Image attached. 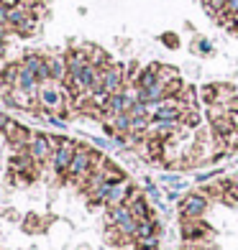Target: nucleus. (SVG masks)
Returning <instances> with one entry per match:
<instances>
[{
    "instance_id": "4be33fe9",
    "label": "nucleus",
    "mask_w": 238,
    "mask_h": 250,
    "mask_svg": "<svg viewBox=\"0 0 238 250\" xmlns=\"http://www.w3.org/2000/svg\"><path fill=\"white\" fill-rule=\"evenodd\" d=\"M44 227H47V222H44L36 212H28V214H26V220H24V230H26L28 235H36V232H41Z\"/></svg>"
},
{
    "instance_id": "f03ea898",
    "label": "nucleus",
    "mask_w": 238,
    "mask_h": 250,
    "mask_svg": "<svg viewBox=\"0 0 238 250\" xmlns=\"http://www.w3.org/2000/svg\"><path fill=\"white\" fill-rule=\"evenodd\" d=\"M8 26L18 36H33L39 28V16H36V10H31L21 3H13V5H8Z\"/></svg>"
},
{
    "instance_id": "7c9ffc66",
    "label": "nucleus",
    "mask_w": 238,
    "mask_h": 250,
    "mask_svg": "<svg viewBox=\"0 0 238 250\" xmlns=\"http://www.w3.org/2000/svg\"><path fill=\"white\" fill-rule=\"evenodd\" d=\"M225 13H231V16L238 13V0H228V5H225Z\"/></svg>"
},
{
    "instance_id": "2eb2a0df",
    "label": "nucleus",
    "mask_w": 238,
    "mask_h": 250,
    "mask_svg": "<svg viewBox=\"0 0 238 250\" xmlns=\"http://www.w3.org/2000/svg\"><path fill=\"white\" fill-rule=\"evenodd\" d=\"M100 171H103V176H105L108 184H120V181H126V179H128L126 171H123V168H120L116 161H110V158H105V161H103Z\"/></svg>"
},
{
    "instance_id": "423d86ee",
    "label": "nucleus",
    "mask_w": 238,
    "mask_h": 250,
    "mask_svg": "<svg viewBox=\"0 0 238 250\" xmlns=\"http://www.w3.org/2000/svg\"><path fill=\"white\" fill-rule=\"evenodd\" d=\"M210 209V199L202 191H187L179 199V217H205V212Z\"/></svg>"
},
{
    "instance_id": "4468645a",
    "label": "nucleus",
    "mask_w": 238,
    "mask_h": 250,
    "mask_svg": "<svg viewBox=\"0 0 238 250\" xmlns=\"http://www.w3.org/2000/svg\"><path fill=\"white\" fill-rule=\"evenodd\" d=\"M85 51H87V56H90V64H95V66H108V64H113V59H110V54L103 49V46H95V43H79Z\"/></svg>"
},
{
    "instance_id": "ddd939ff",
    "label": "nucleus",
    "mask_w": 238,
    "mask_h": 250,
    "mask_svg": "<svg viewBox=\"0 0 238 250\" xmlns=\"http://www.w3.org/2000/svg\"><path fill=\"white\" fill-rule=\"evenodd\" d=\"M47 64H49V74L54 82L64 84L67 82V74H70V69H67V54H49L47 56Z\"/></svg>"
},
{
    "instance_id": "6ab92c4d",
    "label": "nucleus",
    "mask_w": 238,
    "mask_h": 250,
    "mask_svg": "<svg viewBox=\"0 0 238 250\" xmlns=\"http://www.w3.org/2000/svg\"><path fill=\"white\" fill-rule=\"evenodd\" d=\"M210 128H213V133L218 135V138H228V135L236 130L228 115H223V118H218V120H213V123H210Z\"/></svg>"
},
{
    "instance_id": "6e6552de",
    "label": "nucleus",
    "mask_w": 238,
    "mask_h": 250,
    "mask_svg": "<svg viewBox=\"0 0 238 250\" xmlns=\"http://www.w3.org/2000/svg\"><path fill=\"white\" fill-rule=\"evenodd\" d=\"M105 225H116V227H120L123 232H126L131 240L136 237V230H139V220L131 214V209L123 204V207H113V209H108V214H105Z\"/></svg>"
},
{
    "instance_id": "bb28decb",
    "label": "nucleus",
    "mask_w": 238,
    "mask_h": 250,
    "mask_svg": "<svg viewBox=\"0 0 238 250\" xmlns=\"http://www.w3.org/2000/svg\"><path fill=\"white\" fill-rule=\"evenodd\" d=\"M159 41H162L167 49H172V51H177L179 46H182V41H179V36H177L174 31H164L162 36H159Z\"/></svg>"
},
{
    "instance_id": "c85d7f7f",
    "label": "nucleus",
    "mask_w": 238,
    "mask_h": 250,
    "mask_svg": "<svg viewBox=\"0 0 238 250\" xmlns=\"http://www.w3.org/2000/svg\"><path fill=\"white\" fill-rule=\"evenodd\" d=\"M182 87H185L182 77H179V79H174V82H169V84H167V97H177L179 92H182Z\"/></svg>"
},
{
    "instance_id": "b1692460",
    "label": "nucleus",
    "mask_w": 238,
    "mask_h": 250,
    "mask_svg": "<svg viewBox=\"0 0 238 250\" xmlns=\"http://www.w3.org/2000/svg\"><path fill=\"white\" fill-rule=\"evenodd\" d=\"M159 240H162V235L136 237V240H133V248H136V250H159Z\"/></svg>"
},
{
    "instance_id": "9d476101",
    "label": "nucleus",
    "mask_w": 238,
    "mask_h": 250,
    "mask_svg": "<svg viewBox=\"0 0 238 250\" xmlns=\"http://www.w3.org/2000/svg\"><path fill=\"white\" fill-rule=\"evenodd\" d=\"M185 105L177 97H167L159 105H151V120H174L179 123V115H182Z\"/></svg>"
},
{
    "instance_id": "0eeeda50",
    "label": "nucleus",
    "mask_w": 238,
    "mask_h": 250,
    "mask_svg": "<svg viewBox=\"0 0 238 250\" xmlns=\"http://www.w3.org/2000/svg\"><path fill=\"white\" fill-rule=\"evenodd\" d=\"M126 87H128V82H126V64L113 62V64L103 66V89L108 95L123 92Z\"/></svg>"
},
{
    "instance_id": "a878e982",
    "label": "nucleus",
    "mask_w": 238,
    "mask_h": 250,
    "mask_svg": "<svg viewBox=\"0 0 238 250\" xmlns=\"http://www.w3.org/2000/svg\"><path fill=\"white\" fill-rule=\"evenodd\" d=\"M162 184H164L167 189H179V191H182V189L187 187V181L179 176V174H164V176H162Z\"/></svg>"
},
{
    "instance_id": "393cba45",
    "label": "nucleus",
    "mask_w": 238,
    "mask_h": 250,
    "mask_svg": "<svg viewBox=\"0 0 238 250\" xmlns=\"http://www.w3.org/2000/svg\"><path fill=\"white\" fill-rule=\"evenodd\" d=\"M143 194H146V199H149L151 204H162V189H159L154 181H149V179L143 181Z\"/></svg>"
},
{
    "instance_id": "f8f14e48",
    "label": "nucleus",
    "mask_w": 238,
    "mask_h": 250,
    "mask_svg": "<svg viewBox=\"0 0 238 250\" xmlns=\"http://www.w3.org/2000/svg\"><path fill=\"white\" fill-rule=\"evenodd\" d=\"M133 184L126 179L120 181V184H113L110 191H108V199H105V209H113V207H123V204L128 202V194H131Z\"/></svg>"
},
{
    "instance_id": "cd10ccee",
    "label": "nucleus",
    "mask_w": 238,
    "mask_h": 250,
    "mask_svg": "<svg viewBox=\"0 0 238 250\" xmlns=\"http://www.w3.org/2000/svg\"><path fill=\"white\" fill-rule=\"evenodd\" d=\"M192 51H197L200 56H210L213 54V43L208 39H197L195 43H192Z\"/></svg>"
},
{
    "instance_id": "412c9836",
    "label": "nucleus",
    "mask_w": 238,
    "mask_h": 250,
    "mask_svg": "<svg viewBox=\"0 0 238 250\" xmlns=\"http://www.w3.org/2000/svg\"><path fill=\"white\" fill-rule=\"evenodd\" d=\"M200 89V102L205 107H210V105H215L218 102V84H202V87H197Z\"/></svg>"
},
{
    "instance_id": "1a4fd4ad",
    "label": "nucleus",
    "mask_w": 238,
    "mask_h": 250,
    "mask_svg": "<svg viewBox=\"0 0 238 250\" xmlns=\"http://www.w3.org/2000/svg\"><path fill=\"white\" fill-rule=\"evenodd\" d=\"M31 133L33 130H28L26 125H21V123H16L13 118H8V123H5V128H3V135H5V141L13 146L16 151H24L26 146H28V138H31Z\"/></svg>"
},
{
    "instance_id": "2f4dec72",
    "label": "nucleus",
    "mask_w": 238,
    "mask_h": 250,
    "mask_svg": "<svg viewBox=\"0 0 238 250\" xmlns=\"http://www.w3.org/2000/svg\"><path fill=\"white\" fill-rule=\"evenodd\" d=\"M3 56H5V41L0 39V59H3Z\"/></svg>"
},
{
    "instance_id": "5701e85b",
    "label": "nucleus",
    "mask_w": 238,
    "mask_h": 250,
    "mask_svg": "<svg viewBox=\"0 0 238 250\" xmlns=\"http://www.w3.org/2000/svg\"><path fill=\"white\" fill-rule=\"evenodd\" d=\"M174 79H179V69L172 64H159V84H169V82H174Z\"/></svg>"
},
{
    "instance_id": "7ed1b4c3",
    "label": "nucleus",
    "mask_w": 238,
    "mask_h": 250,
    "mask_svg": "<svg viewBox=\"0 0 238 250\" xmlns=\"http://www.w3.org/2000/svg\"><path fill=\"white\" fill-rule=\"evenodd\" d=\"M62 135H49V133H31L28 138V146L26 151L31 153V158L36 164H49L51 153L56 151V146H59Z\"/></svg>"
},
{
    "instance_id": "dca6fc26",
    "label": "nucleus",
    "mask_w": 238,
    "mask_h": 250,
    "mask_svg": "<svg viewBox=\"0 0 238 250\" xmlns=\"http://www.w3.org/2000/svg\"><path fill=\"white\" fill-rule=\"evenodd\" d=\"M18 89H24V92H31V95H39V87H41V82L36 79V74L33 72H28L24 64H21V74H18V84H16Z\"/></svg>"
},
{
    "instance_id": "aec40b11",
    "label": "nucleus",
    "mask_w": 238,
    "mask_h": 250,
    "mask_svg": "<svg viewBox=\"0 0 238 250\" xmlns=\"http://www.w3.org/2000/svg\"><path fill=\"white\" fill-rule=\"evenodd\" d=\"M113 123V128H116L118 135H128L131 128H133V118H131V112H120V115H116L110 120Z\"/></svg>"
},
{
    "instance_id": "f257e3e1",
    "label": "nucleus",
    "mask_w": 238,
    "mask_h": 250,
    "mask_svg": "<svg viewBox=\"0 0 238 250\" xmlns=\"http://www.w3.org/2000/svg\"><path fill=\"white\" fill-rule=\"evenodd\" d=\"M105 158L108 156L103 151H97V148H93V146H87V143H79L77 146V153H74L72 164H70V171H67V181L74 184V187H79V191H82L87 176L93 174L95 168L103 166Z\"/></svg>"
},
{
    "instance_id": "f3484780",
    "label": "nucleus",
    "mask_w": 238,
    "mask_h": 250,
    "mask_svg": "<svg viewBox=\"0 0 238 250\" xmlns=\"http://www.w3.org/2000/svg\"><path fill=\"white\" fill-rule=\"evenodd\" d=\"M179 123H182L185 128H190V130H197L200 125H202V112H200V107H187V105H185L182 115H179Z\"/></svg>"
},
{
    "instance_id": "9b49d317",
    "label": "nucleus",
    "mask_w": 238,
    "mask_h": 250,
    "mask_svg": "<svg viewBox=\"0 0 238 250\" xmlns=\"http://www.w3.org/2000/svg\"><path fill=\"white\" fill-rule=\"evenodd\" d=\"M21 64L26 66L28 72L36 74V79L44 84V82H49L51 74H49V64H47V54H36V51H28L24 59H21Z\"/></svg>"
},
{
    "instance_id": "39448f33",
    "label": "nucleus",
    "mask_w": 238,
    "mask_h": 250,
    "mask_svg": "<svg viewBox=\"0 0 238 250\" xmlns=\"http://www.w3.org/2000/svg\"><path fill=\"white\" fill-rule=\"evenodd\" d=\"M77 141L74 138H64L62 135V141L59 146H56V151L51 153L49 158V166H51V171L54 176H59V179H67V171H70V164H72V158L77 153Z\"/></svg>"
},
{
    "instance_id": "c756f323",
    "label": "nucleus",
    "mask_w": 238,
    "mask_h": 250,
    "mask_svg": "<svg viewBox=\"0 0 238 250\" xmlns=\"http://www.w3.org/2000/svg\"><path fill=\"white\" fill-rule=\"evenodd\" d=\"M179 250H210V248H205L202 243H182V248Z\"/></svg>"
},
{
    "instance_id": "20e7f679",
    "label": "nucleus",
    "mask_w": 238,
    "mask_h": 250,
    "mask_svg": "<svg viewBox=\"0 0 238 250\" xmlns=\"http://www.w3.org/2000/svg\"><path fill=\"white\" fill-rule=\"evenodd\" d=\"M213 227L205 217H179V237L182 243H208L213 237Z\"/></svg>"
},
{
    "instance_id": "a211bd4d",
    "label": "nucleus",
    "mask_w": 238,
    "mask_h": 250,
    "mask_svg": "<svg viewBox=\"0 0 238 250\" xmlns=\"http://www.w3.org/2000/svg\"><path fill=\"white\" fill-rule=\"evenodd\" d=\"M177 100L182 102V105H187V107H197L200 105V89L195 84H185L182 92L177 95Z\"/></svg>"
}]
</instances>
